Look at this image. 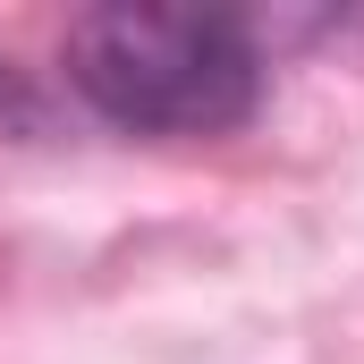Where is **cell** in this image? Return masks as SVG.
<instances>
[{
    "mask_svg": "<svg viewBox=\"0 0 364 364\" xmlns=\"http://www.w3.org/2000/svg\"><path fill=\"white\" fill-rule=\"evenodd\" d=\"M68 85L136 136H229L263 102V51L229 9L110 0L68 26Z\"/></svg>",
    "mask_w": 364,
    "mask_h": 364,
    "instance_id": "obj_1",
    "label": "cell"
}]
</instances>
